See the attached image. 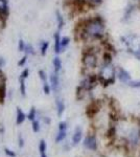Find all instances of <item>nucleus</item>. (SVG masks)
Listing matches in <instances>:
<instances>
[{"label":"nucleus","mask_w":140,"mask_h":157,"mask_svg":"<svg viewBox=\"0 0 140 157\" xmlns=\"http://www.w3.org/2000/svg\"><path fill=\"white\" fill-rule=\"evenodd\" d=\"M26 118V115L24 114V112L21 110L19 107L17 108V117H16V124L17 125H21L22 123L25 121Z\"/></svg>","instance_id":"nucleus-20"},{"label":"nucleus","mask_w":140,"mask_h":157,"mask_svg":"<svg viewBox=\"0 0 140 157\" xmlns=\"http://www.w3.org/2000/svg\"><path fill=\"white\" fill-rule=\"evenodd\" d=\"M43 121H44V123H46L47 125H49V124H50V120L47 117V116H45V117L43 118Z\"/></svg>","instance_id":"nucleus-37"},{"label":"nucleus","mask_w":140,"mask_h":157,"mask_svg":"<svg viewBox=\"0 0 140 157\" xmlns=\"http://www.w3.org/2000/svg\"><path fill=\"white\" fill-rule=\"evenodd\" d=\"M55 105H57V114H58L59 117H61V116L63 115V113H64L65 108H66L65 103L62 98H57V101H55Z\"/></svg>","instance_id":"nucleus-16"},{"label":"nucleus","mask_w":140,"mask_h":157,"mask_svg":"<svg viewBox=\"0 0 140 157\" xmlns=\"http://www.w3.org/2000/svg\"><path fill=\"white\" fill-rule=\"evenodd\" d=\"M6 63V58H4V57H0V69H2V67H4Z\"/></svg>","instance_id":"nucleus-35"},{"label":"nucleus","mask_w":140,"mask_h":157,"mask_svg":"<svg viewBox=\"0 0 140 157\" xmlns=\"http://www.w3.org/2000/svg\"><path fill=\"white\" fill-rule=\"evenodd\" d=\"M119 42L127 54L135 60L140 61V34L133 32L127 33L119 37Z\"/></svg>","instance_id":"nucleus-3"},{"label":"nucleus","mask_w":140,"mask_h":157,"mask_svg":"<svg viewBox=\"0 0 140 157\" xmlns=\"http://www.w3.org/2000/svg\"><path fill=\"white\" fill-rule=\"evenodd\" d=\"M61 38H62L61 32L57 30L53 35V52H55V55L62 54L61 52Z\"/></svg>","instance_id":"nucleus-11"},{"label":"nucleus","mask_w":140,"mask_h":157,"mask_svg":"<svg viewBox=\"0 0 140 157\" xmlns=\"http://www.w3.org/2000/svg\"><path fill=\"white\" fill-rule=\"evenodd\" d=\"M24 54L26 55V56H35L36 55V49H35L34 45L30 44V43H26Z\"/></svg>","instance_id":"nucleus-23"},{"label":"nucleus","mask_w":140,"mask_h":157,"mask_svg":"<svg viewBox=\"0 0 140 157\" xmlns=\"http://www.w3.org/2000/svg\"><path fill=\"white\" fill-rule=\"evenodd\" d=\"M66 134H67V131L66 130H59V133L57 134V137H55V143L59 144L64 140L66 137Z\"/></svg>","instance_id":"nucleus-24"},{"label":"nucleus","mask_w":140,"mask_h":157,"mask_svg":"<svg viewBox=\"0 0 140 157\" xmlns=\"http://www.w3.org/2000/svg\"><path fill=\"white\" fill-rule=\"evenodd\" d=\"M52 67H53V71L57 72V73H60V71L62 70L63 63H62V60H61V58L59 57V55H57L52 59Z\"/></svg>","instance_id":"nucleus-13"},{"label":"nucleus","mask_w":140,"mask_h":157,"mask_svg":"<svg viewBox=\"0 0 140 157\" xmlns=\"http://www.w3.org/2000/svg\"><path fill=\"white\" fill-rule=\"evenodd\" d=\"M83 75H84L80 82V85L76 88V98L78 100H82L86 95V93L92 91L99 84L97 75L95 72H88L83 73Z\"/></svg>","instance_id":"nucleus-4"},{"label":"nucleus","mask_w":140,"mask_h":157,"mask_svg":"<svg viewBox=\"0 0 140 157\" xmlns=\"http://www.w3.org/2000/svg\"><path fill=\"white\" fill-rule=\"evenodd\" d=\"M86 2H87L88 6L90 7V10H95L103 6L104 0H86Z\"/></svg>","instance_id":"nucleus-19"},{"label":"nucleus","mask_w":140,"mask_h":157,"mask_svg":"<svg viewBox=\"0 0 140 157\" xmlns=\"http://www.w3.org/2000/svg\"><path fill=\"white\" fill-rule=\"evenodd\" d=\"M6 81H0V104H3L6 97Z\"/></svg>","instance_id":"nucleus-18"},{"label":"nucleus","mask_w":140,"mask_h":157,"mask_svg":"<svg viewBox=\"0 0 140 157\" xmlns=\"http://www.w3.org/2000/svg\"><path fill=\"white\" fill-rule=\"evenodd\" d=\"M27 58H28V56H26V55H24L23 57H22V59L18 62V66H20V67H22V66H24L25 65V63H26V61H27Z\"/></svg>","instance_id":"nucleus-32"},{"label":"nucleus","mask_w":140,"mask_h":157,"mask_svg":"<svg viewBox=\"0 0 140 157\" xmlns=\"http://www.w3.org/2000/svg\"><path fill=\"white\" fill-rule=\"evenodd\" d=\"M25 80H26V78H24L23 77H21V75L19 77L20 92H21V94L23 95V97L26 95V84H25Z\"/></svg>","instance_id":"nucleus-21"},{"label":"nucleus","mask_w":140,"mask_h":157,"mask_svg":"<svg viewBox=\"0 0 140 157\" xmlns=\"http://www.w3.org/2000/svg\"><path fill=\"white\" fill-rule=\"evenodd\" d=\"M138 4L136 2H133L131 0H129V2L126 4V6L123 7V14H121L120 22L123 23H130V22L133 20L134 16L136 15L137 10H138Z\"/></svg>","instance_id":"nucleus-5"},{"label":"nucleus","mask_w":140,"mask_h":157,"mask_svg":"<svg viewBox=\"0 0 140 157\" xmlns=\"http://www.w3.org/2000/svg\"><path fill=\"white\" fill-rule=\"evenodd\" d=\"M83 137V131H82V128H80V127H78L75 129V131H74V134H73V136H72V144H73V146H76L78 143L81 141V139H82Z\"/></svg>","instance_id":"nucleus-15"},{"label":"nucleus","mask_w":140,"mask_h":157,"mask_svg":"<svg viewBox=\"0 0 140 157\" xmlns=\"http://www.w3.org/2000/svg\"><path fill=\"white\" fill-rule=\"evenodd\" d=\"M36 117H37V111H36V108L35 107H32L30 109V111L28 112V114H27V118H28L29 121H35Z\"/></svg>","instance_id":"nucleus-26"},{"label":"nucleus","mask_w":140,"mask_h":157,"mask_svg":"<svg viewBox=\"0 0 140 157\" xmlns=\"http://www.w3.org/2000/svg\"><path fill=\"white\" fill-rule=\"evenodd\" d=\"M70 42H71L70 37L62 36V38H61V52H62V54L64 52H66V49H67L68 46L70 45Z\"/></svg>","instance_id":"nucleus-17"},{"label":"nucleus","mask_w":140,"mask_h":157,"mask_svg":"<svg viewBox=\"0 0 140 157\" xmlns=\"http://www.w3.org/2000/svg\"><path fill=\"white\" fill-rule=\"evenodd\" d=\"M46 141L44 140V139H42L41 141H40V145H39V150H40V153H46Z\"/></svg>","instance_id":"nucleus-29"},{"label":"nucleus","mask_w":140,"mask_h":157,"mask_svg":"<svg viewBox=\"0 0 140 157\" xmlns=\"http://www.w3.org/2000/svg\"><path fill=\"white\" fill-rule=\"evenodd\" d=\"M116 78H117V81H118L120 84L127 85V86H128L129 83L133 80L131 72H130L127 68H124L123 66H117Z\"/></svg>","instance_id":"nucleus-6"},{"label":"nucleus","mask_w":140,"mask_h":157,"mask_svg":"<svg viewBox=\"0 0 140 157\" xmlns=\"http://www.w3.org/2000/svg\"><path fill=\"white\" fill-rule=\"evenodd\" d=\"M108 37L107 21L101 15L84 17L74 26V39L84 45H99Z\"/></svg>","instance_id":"nucleus-1"},{"label":"nucleus","mask_w":140,"mask_h":157,"mask_svg":"<svg viewBox=\"0 0 140 157\" xmlns=\"http://www.w3.org/2000/svg\"><path fill=\"white\" fill-rule=\"evenodd\" d=\"M41 157H47L46 153H41Z\"/></svg>","instance_id":"nucleus-38"},{"label":"nucleus","mask_w":140,"mask_h":157,"mask_svg":"<svg viewBox=\"0 0 140 157\" xmlns=\"http://www.w3.org/2000/svg\"><path fill=\"white\" fill-rule=\"evenodd\" d=\"M25 46H26V43L24 42V40L19 39V41H18V50H19L20 52H24Z\"/></svg>","instance_id":"nucleus-28"},{"label":"nucleus","mask_w":140,"mask_h":157,"mask_svg":"<svg viewBox=\"0 0 140 157\" xmlns=\"http://www.w3.org/2000/svg\"><path fill=\"white\" fill-rule=\"evenodd\" d=\"M19 147L20 148H23L24 147V139H23V137H22V135H19Z\"/></svg>","instance_id":"nucleus-36"},{"label":"nucleus","mask_w":140,"mask_h":157,"mask_svg":"<svg viewBox=\"0 0 140 157\" xmlns=\"http://www.w3.org/2000/svg\"><path fill=\"white\" fill-rule=\"evenodd\" d=\"M128 143L132 148H136L140 143V129L133 128L129 133L128 136Z\"/></svg>","instance_id":"nucleus-8"},{"label":"nucleus","mask_w":140,"mask_h":157,"mask_svg":"<svg viewBox=\"0 0 140 157\" xmlns=\"http://www.w3.org/2000/svg\"><path fill=\"white\" fill-rule=\"evenodd\" d=\"M101 61L100 45H85L82 52V69L83 73L94 72L98 69Z\"/></svg>","instance_id":"nucleus-2"},{"label":"nucleus","mask_w":140,"mask_h":157,"mask_svg":"<svg viewBox=\"0 0 140 157\" xmlns=\"http://www.w3.org/2000/svg\"><path fill=\"white\" fill-rule=\"evenodd\" d=\"M38 75H39V78L42 82H47V75H46V73H45L44 70H39Z\"/></svg>","instance_id":"nucleus-31"},{"label":"nucleus","mask_w":140,"mask_h":157,"mask_svg":"<svg viewBox=\"0 0 140 157\" xmlns=\"http://www.w3.org/2000/svg\"><path fill=\"white\" fill-rule=\"evenodd\" d=\"M4 153L6 154L7 157H16V153H15L14 151L9 150V149H4Z\"/></svg>","instance_id":"nucleus-33"},{"label":"nucleus","mask_w":140,"mask_h":157,"mask_svg":"<svg viewBox=\"0 0 140 157\" xmlns=\"http://www.w3.org/2000/svg\"><path fill=\"white\" fill-rule=\"evenodd\" d=\"M55 19H57V24H58V30L61 32L65 26V19H64V16L62 15V13L60 11H57L55 12Z\"/></svg>","instance_id":"nucleus-14"},{"label":"nucleus","mask_w":140,"mask_h":157,"mask_svg":"<svg viewBox=\"0 0 140 157\" xmlns=\"http://www.w3.org/2000/svg\"><path fill=\"white\" fill-rule=\"evenodd\" d=\"M59 130L67 131V123H66V121H61V123L59 124Z\"/></svg>","instance_id":"nucleus-34"},{"label":"nucleus","mask_w":140,"mask_h":157,"mask_svg":"<svg viewBox=\"0 0 140 157\" xmlns=\"http://www.w3.org/2000/svg\"><path fill=\"white\" fill-rule=\"evenodd\" d=\"M43 92H44L45 94H47V95L50 94V92H51V86H50L49 83L43 82Z\"/></svg>","instance_id":"nucleus-27"},{"label":"nucleus","mask_w":140,"mask_h":157,"mask_svg":"<svg viewBox=\"0 0 140 157\" xmlns=\"http://www.w3.org/2000/svg\"><path fill=\"white\" fill-rule=\"evenodd\" d=\"M99 108H100V106H99V104L97 102H92V103L89 104L86 113H87L88 116L92 117V116H94L99 111Z\"/></svg>","instance_id":"nucleus-12"},{"label":"nucleus","mask_w":140,"mask_h":157,"mask_svg":"<svg viewBox=\"0 0 140 157\" xmlns=\"http://www.w3.org/2000/svg\"><path fill=\"white\" fill-rule=\"evenodd\" d=\"M128 86L130 88H133V89H140V80H132L129 83Z\"/></svg>","instance_id":"nucleus-25"},{"label":"nucleus","mask_w":140,"mask_h":157,"mask_svg":"<svg viewBox=\"0 0 140 157\" xmlns=\"http://www.w3.org/2000/svg\"><path fill=\"white\" fill-rule=\"evenodd\" d=\"M32 131H34L35 133H37V132H39V131H40V123H39V121H37V120L32 121Z\"/></svg>","instance_id":"nucleus-30"},{"label":"nucleus","mask_w":140,"mask_h":157,"mask_svg":"<svg viewBox=\"0 0 140 157\" xmlns=\"http://www.w3.org/2000/svg\"><path fill=\"white\" fill-rule=\"evenodd\" d=\"M48 48H49V42L48 41H42L40 43V54L42 57H44L47 54Z\"/></svg>","instance_id":"nucleus-22"},{"label":"nucleus","mask_w":140,"mask_h":157,"mask_svg":"<svg viewBox=\"0 0 140 157\" xmlns=\"http://www.w3.org/2000/svg\"><path fill=\"white\" fill-rule=\"evenodd\" d=\"M9 16V0H0V22L6 26V20Z\"/></svg>","instance_id":"nucleus-7"},{"label":"nucleus","mask_w":140,"mask_h":157,"mask_svg":"<svg viewBox=\"0 0 140 157\" xmlns=\"http://www.w3.org/2000/svg\"><path fill=\"white\" fill-rule=\"evenodd\" d=\"M84 147L88 150L95 151L97 149V140L94 135H88L84 139Z\"/></svg>","instance_id":"nucleus-9"},{"label":"nucleus","mask_w":140,"mask_h":157,"mask_svg":"<svg viewBox=\"0 0 140 157\" xmlns=\"http://www.w3.org/2000/svg\"><path fill=\"white\" fill-rule=\"evenodd\" d=\"M49 84L51 86V90L53 92H58L60 89V75L59 73L52 71L51 75H49Z\"/></svg>","instance_id":"nucleus-10"}]
</instances>
